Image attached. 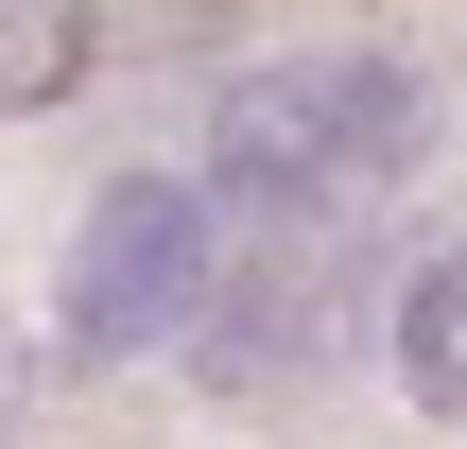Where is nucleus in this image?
Masks as SVG:
<instances>
[{
	"mask_svg": "<svg viewBox=\"0 0 467 449\" xmlns=\"http://www.w3.org/2000/svg\"><path fill=\"white\" fill-rule=\"evenodd\" d=\"M451 156V104L399 35H295L243 52L191 121V190L225 242H399V190Z\"/></svg>",
	"mask_w": 467,
	"mask_h": 449,
	"instance_id": "obj_1",
	"label": "nucleus"
},
{
	"mask_svg": "<svg viewBox=\"0 0 467 449\" xmlns=\"http://www.w3.org/2000/svg\"><path fill=\"white\" fill-rule=\"evenodd\" d=\"M225 277V225L191 173H104L69 208V260H52V363L69 381H121V363H191V311Z\"/></svg>",
	"mask_w": 467,
	"mask_h": 449,
	"instance_id": "obj_2",
	"label": "nucleus"
},
{
	"mask_svg": "<svg viewBox=\"0 0 467 449\" xmlns=\"http://www.w3.org/2000/svg\"><path fill=\"white\" fill-rule=\"evenodd\" d=\"M381 277H399V242H225V277L191 311V381L243 398V415L329 398L381 346Z\"/></svg>",
	"mask_w": 467,
	"mask_h": 449,
	"instance_id": "obj_3",
	"label": "nucleus"
},
{
	"mask_svg": "<svg viewBox=\"0 0 467 449\" xmlns=\"http://www.w3.org/2000/svg\"><path fill=\"white\" fill-rule=\"evenodd\" d=\"M381 381L433 433H467V225L451 242H399V277H381Z\"/></svg>",
	"mask_w": 467,
	"mask_h": 449,
	"instance_id": "obj_4",
	"label": "nucleus"
},
{
	"mask_svg": "<svg viewBox=\"0 0 467 449\" xmlns=\"http://www.w3.org/2000/svg\"><path fill=\"white\" fill-rule=\"evenodd\" d=\"M69 87H104V17H0V121H52Z\"/></svg>",
	"mask_w": 467,
	"mask_h": 449,
	"instance_id": "obj_5",
	"label": "nucleus"
}]
</instances>
